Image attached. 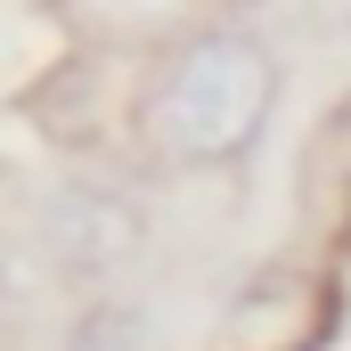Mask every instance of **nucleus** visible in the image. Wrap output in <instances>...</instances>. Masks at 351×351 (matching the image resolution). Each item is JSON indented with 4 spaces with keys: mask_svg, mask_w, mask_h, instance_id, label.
Listing matches in <instances>:
<instances>
[{
    "mask_svg": "<svg viewBox=\"0 0 351 351\" xmlns=\"http://www.w3.org/2000/svg\"><path fill=\"white\" fill-rule=\"evenodd\" d=\"M278 49L254 25H180L139 82V147L172 172H237L278 114Z\"/></svg>",
    "mask_w": 351,
    "mask_h": 351,
    "instance_id": "f257e3e1",
    "label": "nucleus"
},
{
    "mask_svg": "<svg viewBox=\"0 0 351 351\" xmlns=\"http://www.w3.org/2000/svg\"><path fill=\"white\" fill-rule=\"evenodd\" d=\"M33 245L58 278L98 286V278H114L123 262L147 254V196L123 188V180H66L58 196H41Z\"/></svg>",
    "mask_w": 351,
    "mask_h": 351,
    "instance_id": "f03ea898",
    "label": "nucleus"
},
{
    "mask_svg": "<svg viewBox=\"0 0 351 351\" xmlns=\"http://www.w3.org/2000/svg\"><path fill=\"white\" fill-rule=\"evenodd\" d=\"M0 286H8V254H0Z\"/></svg>",
    "mask_w": 351,
    "mask_h": 351,
    "instance_id": "7ed1b4c3",
    "label": "nucleus"
}]
</instances>
